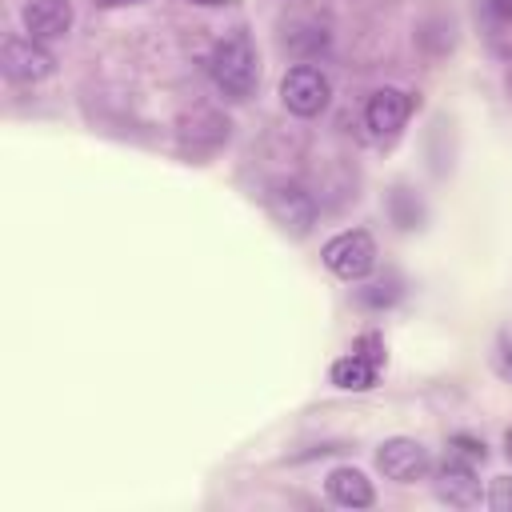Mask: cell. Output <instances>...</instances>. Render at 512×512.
I'll return each instance as SVG.
<instances>
[{
  "label": "cell",
  "instance_id": "cell-1",
  "mask_svg": "<svg viewBox=\"0 0 512 512\" xmlns=\"http://www.w3.org/2000/svg\"><path fill=\"white\" fill-rule=\"evenodd\" d=\"M208 72H212V84L228 100H248L256 92V84H260V56H256L252 40L244 32H236V36H224L212 48Z\"/></svg>",
  "mask_w": 512,
  "mask_h": 512
},
{
  "label": "cell",
  "instance_id": "cell-2",
  "mask_svg": "<svg viewBox=\"0 0 512 512\" xmlns=\"http://www.w3.org/2000/svg\"><path fill=\"white\" fill-rule=\"evenodd\" d=\"M324 264H328V272H336L348 284L364 280L376 268V244L364 228H348V232H340L324 244Z\"/></svg>",
  "mask_w": 512,
  "mask_h": 512
},
{
  "label": "cell",
  "instance_id": "cell-3",
  "mask_svg": "<svg viewBox=\"0 0 512 512\" xmlns=\"http://www.w3.org/2000/svg\"><path fill=\"white\" fill-rule=\"evenodd\" d=\"M328 96H332V84L312 64H296L280 80V100H284V108L292 116H316V112H324L328 108Z\"/></svg>",
  "mask_w": 512,
  "mask_h": 512
},
{
  "label": "cell",
  "instance_id": "cell-4",
  "mask_svg": "<svg viewBox=\"0 0 512 512\" xmlns=\"http://www.w3.org/2000/svg\"><path fill=\"white\" fill-rule=\"evenodd\" d=\"M0 60H4V72L20 84H36V80L52 76V68H56L52 52L36 36H8L0 48Z\"/></svg>",
  "mask_w": 512,
  "mask_h": 512
},
{
  "label": "cell",
  "instance_id": "cell-5",
  "mask_svg": "<svg viewBox=\"0 0 512 512\" xmlns=\"http://www.w3.org/2000/svg\"><path fill=\"white\" fill-rule=\"evenodd\" d=\"M268 212H272V220L288 232V236H308L312 232V224H316V204H312V196L300 188V184H276L272 192H268Z\"/></svg>",
  "mask_w": 512,
  "mask_h": 512
},
{
  "label": "cell",
  "instance_id": "cell-6",
  "mask_svg": "<svg viewBox=\"0 0 512 512\" xmlns=\"http://www.w3.org/2000/svg\"><path fill=\"white\" fill-rule=\"evenodd\" d=\"M376 468L396 484H412V480H420L428 472V452L408 436H392V440L380 444Z\"/></svg>",
  "mask_w": 512,
  "mask_h": 512
},
{
  "label": "cell",
  "instance_id": "cell-7",
  "mask_svg": "<svg viewBox=\"0 0 512 512\" xmlns=\"http://www.w3.org/2000/svg\"><path fill=\"white\" fill-rule=\"evenodd\" d=\"M432 484H436V496H440L448 508H472V504L480 500V480H476V472H472L468 460L448 456V460L440 464V472H436Z\"/></svg>",
  "mask_w": 512,
  "mask_h": 512
},
{
  "label": "cell",
  "instance_id": "cell-8",
  "mask_svg": "<svg viewBox=\"0 0 512 512\" xmlns=\"http://www.w3.org/2000/svg\"><path fill=\"white\" fill-rule=\"evenodd\" d=\"M408 112H412V96H408V92H400V88H380V92L368 96L364 120H368V128H372L376 136H396V132L404 128Z\"/></svg>",
  "mask_w": 512,
  "mask_h": 512
},
{
  "label": "cell",
  "instance_id": "cell-9",
  "mask_svg": "<svg viewBox=\"0 0 512 512\" xmlns=\"http://www.w3.org/2000/svg\"><path fill=\"white\" fill-rule=\"evenodd\" d=\"M72 28V0H32L24 8V32L36 40H60Z\"/></svg>",
  "mask_w": 512,
  "mask_h": 512
},
{
  "label": "cell",
  "instance_id": "cell-10",
  "mask_svg": "<svg viewBox=\"0 0 512 512\" xmlns=\"http://www.w3.org/2000/svg\"><path fill=\"white\" fill-rule=\"evenodd\" d=\"M324 488H328V496L340 504V508H368L372 500H376V492H372V480L360 472V468H332L328 472V480H324Z\"/></svg>",
  "mask_w": 512,
  "mask_h": 512
},
{
  "label": "cell",
  "instance_id": "cell-11",
  "mask_svg": "<svg viewBox=\"0 0 512 512\" xmlns=\"http://www.w3.org/2000/svg\"><path fill=\"white\" fill-rule=\"evenodd\" d=\"M376 360H368L364 352H348V356H340L336 364H332V384L336 388H348V392H364V388H372L376 384Z\"/></svg>",
  "mask_w": 512,
  "mask_h": 512
},
{
  "label": "cell",
  "instance_id": "cell-12",
  "mask_svg": "<svg viewBox=\"0 0 512 512\" xmlns=\"http://www.w3.org/2000/svg\"><path fill=\"white\" fill-rule=\"evenodd\" d=\"M492 364L504 380H512V328H500L496 336V348H492Z\"/></svg>",
  "mask_w": 512,
  "mask_h": 512
},
{
  "label": "cell",
  "instance_id": "cell-13",
  "mask_svg": "<svg viewBox=\"0 0 512 512\" xmlns=\"http://www.w3.org/2000/svg\"><path fill=\"white\" fill-rule=\"evenodd\" d=\"M448 456L476 464V460H484L488 452H484V440H472V436H452V448H448Z\"/></svg>",
  "mask_w": 512,
  "mask_h": 512
},
{
  "label": "cell",
  "instance_id": "cell-14",
  "mask_svg": "<svg viewBox=\"0 0 512 512\" xmlns=\"http://www.w3.org/2000/svg\"><path fill=\"white\" fill-rule=\"evenodd\" d=\"M488 504L496 512H512V476H496L488 488Z\"/></svg>",
  "mask_w": 512,
  "mask_h": 512
},
{
  "label": "cell",
  "instance_id": "cell-15",
  "mask_svg": "<svg viewBox=\"0 0 512 512\" xmlns=\"http://www.w3.org/2000/svg\"><path fill=\"white\" fill-rule=\"evenodd\" d=\"M492 12H496L500 20H512V0H492Z\"/></svg>",
  "mask_w": 512,
  "mask_h": 512
},
{
  "label": "cell",
  "instance_id": "cell-16",
  "mask_svg": "<svg viewBox=\"0 0 512 512\" xmlns=\"http://www.w3.org/2000/svg\"><path fill=\"white\" fill-rule=\"evenodd\" d=\"M188 4H204V8H216V4H228V0H188Z\"/></svg>",
  "mask_w": 512,
  "mask_h": 512
},
{
  "label": "cell",
  "instance_id": "cell-17",
  "mask_svg": "<svg viewBox=\"0 0 512 512\" xmlns=\"http://www.w3.org/2000/svg\"><path fill=\"white\" fill-rule=\"evenodd\" d=\"M504 452H508V460H512V428L504 432Z\"/></svg>",
  "mask_w": 512,
  "mask_h": 512
},
{
  "label": "cell",
  "instance_id": "cell-18",
  "mask_svg": "<svg viewBox=\"0 0 512 512\" xmlns=\"http://www.w3.org/2000/svg\"><path fill=\"white\" fill-rule=\"evenodd\" d=\"M100 4H108V8H112V4H140V0H100Z\"/></svg>",
  "mask_w": 512,
  "mask_h": 512
}]
</instances>
